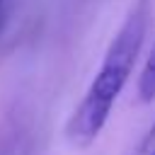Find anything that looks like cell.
Masks as SVG:
<instances>
[{"label":"cell","instance_id":"1","mask_svg":"<svg viewBox=\"0 0 155 155\" xmlns=\"http://www.w3.org/2000/svg\"><path fill=\"white\" fill-rule=\"evenodd\" d=\"M145 24H148V10H145V2L140 0L131 7L121 29L111 39L94 80L90 82L82 102L75 107V111L68 121L65 133L73 145L87 148L102 133L116 97L121 94L124 85L128 82V78L133 73L138 51L143 46Z\"/></svg>","mask_w":155,"mask_h":155},{"label":"cell","instance_id":"2","mask_svg":"<svg viewBox=\"0 0 155 155\" xmlns=\"http://www.w3.org/2000/svg\"><path fill=\"white\" fill-rule=\"evenodd\" d=\"M138 97L140 102H153L155 99V44L143 63V70L138 75Z\"/></svg>","mask_w":155,"mask_h":155},{"label":"cell","instance_id":"4","mask_svg":"<svg viewBox=\"0 0 155 155\" xmlns=\"http://www.w3.org/2000/svg\"><path fill=\"white\" fill-rule=\"evenodd\" d=\"M0 2H2V0H0Z\"/></svg>","mask_w":155,"mask_h":155},{"label":"cell","instance_id":"3","mask_svg":"<svg viewBox=\"0 0 155 155\" xmlns=\"http://www.w3.org/2000/svg\"><path fill=\"white\" fill-rule=\"evenodd\" d=\"M133 155H155V121L150 124V128L145 131L143 140L138 143V148L133 150Z\"/></svg>","mask_w":155,"mask_h":155}]
</instances>
